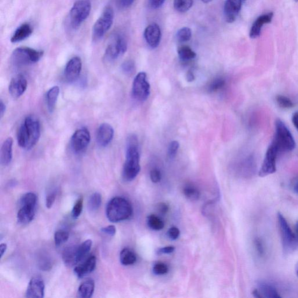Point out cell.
Here are the masks:
<instances>
[{
  "instance_id": "6da1fadb",
  "label": "cell",
  "mask_w": 298,
  "mask_h": 298,
  "mask_svg": "<svg viewBox=\"0 0 298 298\" xmlns=\"http://www.w3.org/2000/svg\"><path fill=\"white\" fill-rule=\"evenodd\" d=\"M41 135L40 123L35 116H30L25 118L20 126L17 140L20 147L30 150L39 141Z\"/></svg>"
},
{
  "instance_id": "7a4b0ae2",
  "label": "cell",
  "mask_w": 298,
  "mask_h": 298,
  "mask_svg": "<svg viewBox=\"0 0 298 298\" xmlns=\"http://www.w3.org/2000/svg\"><path fill=\"white\" fill-rule=\"evenodd\" d=\"M140 170L138 140L135 135L127 139L126 160L122 176L126 181H132L138 176Z\"/></svg>"
},
{
  "instance_id": "3957f363",
  "label": "cell",
  "mask_w": 298,
  "mask_h": 298,
  "mask_svg": "<svg viewBox=\"0 0 298 298\" xmlns=\"http://www.w3.org/2000/svg\"><path fill=\"white\" fill-rule=\"evenodd\" d=\"M133 209L130 203L124 198H114L109 202L106 215L112 223H118L130 218Z\"/></svg>"
},
{
  "instance_id": "277c9868",
  "label": "cell",
  "mask_w": 298,
  "mask_h": 298,
  "mask_svg": "<svg viewBox=\"0 0 298 298\" xmlns=\"http://www.w3.org/2000/svg\"><path fill=\"white\" fill-rule=\"evenodd\" d=\"M272 142L278 147L280 152H291L296 147L295 139L290 131L280 119L275 121L274 137Z\"/></svg>"
},
{
  "instance_id": "5b68a950",
  "label": "cell",
  "mask_w": 298,
  "mask_h": 298,
  "mask_svg": "<svg viewBox=\"0 0 298 298\" xmlns=\"http://www.w3.org/2000/svg\"><path fill=\"white\" fill-rule=\"evenodd\" d=\"M44 54V51L24 47L14 51L12 54V61L16 66H28L39 61Z\"/></svg>"
},
{
  "instance_id": "8992f818",
  "label": "cell",
  "mask_w": 298,
  "mask_h": 298,
  "mask_svg": "<svg viewBox=\"0 0 298 298\" xmlns=\"http://www.w3.org/2000/svg\"><path fill=\"white\" fill-rule=\"evenodd\" d=\"M92 4L87 0H79L74 3L70 12V21L71 27L78 28L90 14Z\"/></svg>"
},
{
  "instance_id": "52a82bcc",
  "label": "cell",
  "mask_w": 298,
  "mask_h": 298,
  "mask_svg": "<svg viewBox=\"0 0 298 298\" xmlns=\"http://www.w3.org/2000/svg\"><path fill=\"white\" fill-rule=\"evenodd\" d=\"M114 17L113 8L106 7L93 28V37L95 40H100L109 31L113 24Z\"/></svg>"
},
{
  "instance_id": "ba28073f",
  "label": "cell",
  "mask_w": 298,
  "mask_h": 298,
  "mask_svg": "<svg viewBox=\"0 0 298 298\" xmlns=\"http://www.w3.org/2000/svg\"><path fill=\"white\" fill-rule=\"evenodd\" d=\"M278 220L284 251L286 253L291 252L296 244L295 234L289 227L286 219L280 212L278 215Z\"/></svg>"
},
{
  "instance_id": "9c48e42d",
  "label": "cell",
  "mask_w": 298,
  "mask_h": 298,
  "mask_svg": "<svg viewBox=\"0 0 298 298\" xmlns=\"http://www.w3.org/2000/svg\"><path fill=\"white\" fill-rule=\"evenodd\" d=\"M279 153L278 147L272 142L267 148L261 168L259 170V176L260 177H267L276 172V159H278Z\"/></svg>"
},
{
  "instance_id": "30bf717a",
  "label": "cell",
  "mask_w": 298,
  "mask_h": 298,
  "mask_svg": "<svg viewBox=\"0 0 298 298\" xmlns=\"http://www.w3.org/2000/svg\"><path fill=\"white\" fill-rule=\"evenodd\" d=\"M133 96L140 101H145L151 93V87L145 72H141L136 76L133 85Z\"/></svg>"
},
{
  "instance_id": "8fae6325",
  "label": "cell",
  "mask_w": 298,
  "mask_h": 298,
  "mask_svg": "<svg viewBox=\"0 0 298 298\" xmlns=\"http://www.w3.org/2000/svg\"><path fill=\"white\" fill-rule=\"evenodd\" d=\"M127 48V41L125 38L118 35L115 37L112 44L106 48L105 57L108 61H114L124 54L126 52Z\"/></svg>"
},
{
  "instance_id": "7c38bea8",
  "label": "cell",
  "mask_w": 298,
  "mask_h": 298,
  "mask_svg": "<svg viewBox=\"0 0 298 298\" xmlns=\"http://www.w3.org/2000/svg\"><path fill=\"white\" fill-rule=\"evenodd\" d=\"M91 141V134L86 127L78 130L72 135L71 146L76 153H82L85 151Z\"/></svg>"
},
{
  "instance_id": "4fadbf2b",
  "label": "cell",
  "mask_w": 298,
  "mask_h": 298,
  "mask_svg": "<svg viewBox=\"0 0 298 298\" xmlns=\"http://www.w3.org/2000/svg\"><path fill=\"white\" fill-rule=\"evenodd\" d=\"M82 67L81 59L78 57H73L68 62L65 71V78L68 82H74L78 79Z\"/></svg>"
},
{
  "instance_id": "5bb4252c",
  "label": "cell",
  "mask_w": 298,
  "mask_h": 298,
  "mask_svg": "<svg viewBox=\"0 0 298 298\" xmlns=\"http://www.w3.org/2000/svg\"><path fill=\"white\" fill-rule=\"evenodd\" d=\"M28 82L23 75H18L11 80L8 88L10 95L15 99H18L26 91Z\"/></svg>"
},
{
  "instance_id": "9a60e30c",
  "label": "cell",
  "mask_w": 298,
  "mask_h": 298,
  "mask_svg": "<svg viewBox=\"0 0 298 298\" xmlns=\"http://www.w3.org/2000/svg\"><path fill=\"white\" fill-rule=\"evenodd\" d=\"M161 33L158 25L153 23L148 25L144 32V37L152 49H156L160 45Z\"/></svg>"
},
{
  "instance_id": "2e32d148",
  "label": "cell",
  "mask_w": 298,
  "mask_h": 298,
  "mask_svg": "<svg viewBox=\"0 0 298 298\" xmlns=\"http://www.w3.org/2000/svg\"><path fill=\"white\" fill-rule=\"evenodd\" d=\"M114 135V131L112 125L108 123H102L97 131V142L101 147L107 146L112 141Z\"/></svg>"
},
{
  "instance_id": "e0dca14e",
  "label": "cell",
  "mask_w": 298,
  "mask_h": 298,
  "mask_svg": "<svg viewBox=\"0 0 298 298\" xmlns=\"http://www.w3.org/2000/svg\"><path fill=\"white\" fill-rule=\"evenodd\" d=\"M242 0H226L224 7L225 20L228 23H232L237 18L242 7Z\"/></svg>"
},
{
  "instance_id": "ac0fdd59",
  "label": "cell",
  "mask_w": 298,
  "mask_h": 298,
  "mask_svg": "<svg viewBox=\"0 0 298 298\" xmlns=\"http://www.w3.org/2000/svg\"><path fill=\"white\" fill-rule=\"evenodd\" d=\"M45 289L44 281L39 278H33L30 281L25 296L30 298L44 297Z\"/></svg>"
},
{
  "instance_id": "d6986e66",
  "label": "cell",
  "mask_w": 298,
  "mask_h": 298,
  "mask_svg": "<svg viewBox=\"0 0 298 298\" xmlns=\"http://www.w3.org/2000/svg\"><path fill=\"white\" fill-rule=\"evenodd\" d=\"M20 204L21 207L17 214V220L20 224H29L31 222L35 216L36 204Z\"/></svg>"
},
{
  "instance_id": "ffe728a7",
  "label": "cell",
  "mask_w": 298,
  "mask_h": 298,
  "mask_svg": "<svg viewBox=\"0 0 298 298\" xmlns=\"http://www.w3.org/2000/svg\"><path fill=\"white\" fill-rule=\"evenodd\" d=\"M273 17V13L270 12L265 15L260 16L256 20L254 21L252 28L250 29L249 36L252 39H256L261 33L262 28L263 25L271 22Z\"/></svg>"
},
{
  "instance_id": "44dd1931",
  "label": "cell",
  "mask_w": 298,
  "mask_h": 298,
  "mask_svg": "<svg viewBox=\"0 0 298 298\" xmlns=\"http://www.w3.org/2000/svg\"><path fill=\"white\" fill-rule=\"evenodd\" d=\"M96 266V258L92 256L87 260V261L75 268L74 272L79 278H82L85 275L94 271Z\"/></svg>"
},
{
  "instance_id": "7402d4cb",
  "label": "cell",
  "mask_w": 298,
  "mask_h": 298,
  "mask_svg": "<svg viewBox=\"0 0 298 298\" xmlns=\"http://www.w3.org/2000/svg\"><path fill=\"white\" fill-rule=\"evenodd\" d=\"M12 145H13V139L11 137L7 139L3 144L1 148V156H0V160L3 165L7 166L11 162Z\"/></svg>"
},
{
  "instance_id": "603a6c76",
  "label": "cell",
  "mask_w": 298,
  "mask_h": 298,
  "mask_svg": "<svg viewBox=\"0 0 298 298\" xmlns=\"http://www.w3.org/2000/svg\"><path fill=\"white\" fill-rule=\"evenodd\" d=\"M33 33V29L31 25L25 23L21 25L16 29V31L11 37L12 42H18L22 41L29 37Z\"/></svg>"
},
{
  "instance_id": "cb8c5ba5",
  "label": "cell",
  "mask_w": 298,
  "mask_h": 298,
  "mask_svg": "<svg viewBox=\"0 0 298 298\" xmlns=\"http://www.w3.org/2000/svg\"><path fill=\"white\" fill-rule=\"evenodd\" d=\"M62 259L67 266L72 267L78 264V246L67 247L63 251Z\"/></svg>"
},
{
  "instance_id": "d4e9b609",
  "label": "cell",
  "mask_w": 298,
  "mask_h": 298,
  "mask_svg": "<svg viewBox=\"0 0 298 298\" xmlns=\"http://www.w3.org/2000/svg\"><path fill=\"white\" fill-rule=\"evenodd\" d=\"M258 287L257 290L261 297L279 298L282 297L273 285L269 283L260 282L258 284Z\"/></svg>"
},
{
  "instance_id": "484cf974",
  "label": "cell",
  "mask_w": 298,
  "mask_h": 298,
  "mask_svg": "<svg viewBox=\"0 0 298 298\" xmlns=\"http://www.w3.org/2000/svg\"><path fill=\"white\" fill-rule=\"evenodd\" d=\"M95 284L94 280L89 279L80 285L77 292V297L91 298L94 293Z\"/></svg>"
},
{
  "instance_id": "4316f807",
  "label": "cell",
  "mask_w": 298,
  "mask_h": 298,
  "mask_svg": "<svg viewBox=\"0 0 298 298\" xmlns=\"http://www.w3.org/2000/svg\"><path fill=\"white\" fill-rule=\"evenodd\" d=\"M59 93V88L55 86L51 88L47 93V105L50 113H53L56 106Z\"/></svg>"
},
{
  "instance_id": "83f0119b",
  "label": "cell",
  "mask_w": 298,
  "mask_h": 298,
  "mask_svg": "<svg viewBox=\"0 0 298 298\" xmlns=\"http://www.w3.org/2000/svg\"><path fill=\"white\" fill-rule=\"evenodd\" d=\"M137 258L133 250L129 248L123 249L120 253V262L124 266L133 265L136 262Z\"/></svg>"
},
{
  "instance_id": "f1b7e54d",
  "label": "cell",
  "mask_w": 298,
  "mask_h": 298,
  "mask_svg": "<svg viewBox=\"0 0 298 298\" xmlns=\"http://www.w3.org/2000/svg\"><path fill=\"white\" fill-rule=\"evenodd\" d=\"M178 54L181 60L188 61L197 57V54L189 46H182L178 49Z\"/></svg>"
},
{
  "instance_id": "f546056e",
  "label": "cell",
  "mask_w": 298,
  "mask_h": 298,
  "mask_svg": "<svg viewBox=\"0 0 298 298\" xmlns=\"http://www.w3.org/2000/svg\"><path fill=\"white\" fill-rule=\"evenodd\" d=\"M147 223L148 227L153 230L160 231L164 227V221L156 215L149 216L147 217Z\"/></svg>"
},
{
  "instance_id": "4dcf8cb0",
  "label": "cell",
  "mask_w": 298,
  "mask_h": 298,
  "mask_svg": "<svg viewBox=\"0 0 298 298\" xmlns=\"http://www.w3.org/2000/svg\"><path fill=\"white\" fill-rule=\"evenodd\" d=\"M193 0H174V7L181 13H184L193 6Z\"/></svg>"
},
{
  "instance_id": "1f68e13d",
  "label": "cell",
  "mask_w": 298,
  "mask_h": 298,
  "mask_svg": "<svg viewBox=\"0 0 298 298\" xmlns=\"http://www.w3.org/2000/svg\"><path fill=\"white\" fill-rule=\"evenodd\" d=\"M92 246V241L88 240L83 242L82 244L78 246V261L81 262L87 256L89 251L91 250Z\"/></svg>"
},
{
  "instance_id": "d6a6232c",
  "label": "cell",
  "mask_w": 298,
  "mask_h": 298,
  "mask_svg": "<svg viewBox=\"0 0 298 298\" xmlns=\"http://www.w3.org/2000/svg\"><path fill=\"white\" fill-rule=\"evenodd\" d=\"M102 203L101 196L99 193H95L91 196L89 199L88 208L92 211H97Z\"/></svg>"
},
{
  "instance_id": "836d02e7",
  "label": "cell",
  "mask_w": 298,
  "mask_h": 298,
  "mask_svg": "<svg viewBox=\"0 0 298 298\" xmlns=\"http://www.w3.org/2000/svg\"><path fill=\"white\" fill-rule=\"evenodd\" d=\"M184 194L190 201H197L200 197V193L195 186L188 185L184 187Z\"/></svg>"
},
{
  "instance_id": "e575fe53",
  "label": "cell",
  "mask_w": 298,
  "mask_h": 298,
  "mask_svg": "<svg viewBox=\"0 0 298 298\" xmlns=\"http://www.w3.org/2000/svg\"><path fill=\"white\" fill-rule=\"evenodd\" d=\"M191 37V29L188 27H184L178 31L177 33V39L178 41L185 42L189 41Z\"/></svg>"
},
{
  "instance_id": "d590c367",
  "label": "cell",
  "mask_w": 298,
  "mask_h": 298,
  "mask_svg": "<svg viewBox=\"0 0 298 298\" xmlns=\"http://www.w3.org/2000/svg\"><path fill=\"white\" fill-rule=\"evenodd\" d=\"M275 100L279 107L283 109H290L294 105L290 99L283 95L276 96Z\"/></svg>"
},
{
  "instance_id": "8d00e7d4",
  "label": "cell",
  "mask_w": 298,
  "mask_h": 298,
  "mask_svg": "<svg viewBox=\"0 0 298 298\" xmlns=\"http://www.w3.org/2000/svg\"><path fill=\"white\" fill-rule=\"evenodd\" d=\"M69 232L65 230H58L54 234V242L55 245L59 246L66 242L69 238Z\"/></svg>"
},
{
  "instance_id": "74e56055",
  "label": "cell",
  "mask_w": 298,
  "mask_h": 298,
  "mask_svg": "<svg viewBox=\"0 0 298 298\" xmlns=\"http://www.w3.org/2000/svg\"><path fill=\"white\" fill-rule=\"evenodd\" d=\"M225 84V80L222 78H216L212 80L208 87V90L215 92L220 90Z\"/></svg>"
},
{
  "instance_id": "f35d334b",
  "label": "cell",
  "mask_w": 298,
  "mask_h": 298,
  "mask_svg": "<svg viewBox=\"0 0 298 298\" xmlns=\"http://www.w3.org/2000/svg\"><path fill=\"white\" fill-rule=\"evenodd\" d=\"M83 198H79L76 201L72 211V216L74 219H77L81 215L83 209Z\"/></svg>"
},
{
  "instance_id": "ab89813d",
  "label": "cell",
  "mask_w": 298,
  "mask_h": 298,
  "mask_svg": "<svg viewBox=\"0 0 298 298\" xmlns=\"http://www.w3.org/2000/svg\"><path fill=\"white\" fill-rule=\"evenodd\" d=\"M122 70L127 75L133 74L135 70L134 62L133 60H127L123 62Z\"/></svg>"
},
{
  "instance_id": "60d3db41",
  "label": "cell",
  "mask_w": 298,
  "mask_h": 298,
  "mask_svg": "<svg viewBox=\"0 0 298 298\" xmlns=\"http://www.w3.org/2000/svg\"><path fill=\"white\" fill-rule=\"evenodd\" d=\"M153 271L156 275H164L167 273L168 268L165 264L160 262L156 263L153 267Z\"/></svg>"
},
{
  "instance_id": "b9f144b4",
  "label": "cell",
  "mask_w": 298,
  "mask_h": 298,
  "mask_svg": "<svg viewBox=\"0 0 298 298\" xmlns=\"http://www.w3.org/2000/svg\"><path fill=\"white\" fill-rule=\"evenodd\" d=\"M179 147H180V143L176 140H174L170 143L168 150V154L170 159H173L176 157Z\"/></svg>"
},
{
  "instance_id": "7bdbcfd3",
  "label": "cell",
  "mask_w": 298,
  "mask_h": 298,
  "mask_svg": "<svg viewBox=\"0 0 298 298\" xmlns=\"http://www.w3.org/2000/svg\"><path fill=\"white\" fill-rule=\"evenodd\" d=\"M151 181L153 183H158L161 180V174L159 169H153L150 174Z\"/></svg>"
},
{
  "instance_id": "ee69618b",
  "label": "cell",
  "mask_w": 298,
  "mask_h": 298,
  "mask_svg": "<svg viewBox=\"0 0 298 298\" xmlns=\"http://www.w3.org/2000/svg\"><path fill=\"white\" fill-rule=\"evenodd\" d=\"M168 236L172 240H176L180 236V231L176 227H172L168 231Z\"/></svg>"
},
{
  "instance_id": "f6af8a7d",
  "label": "cell",
  "mask_w": 298,
  "mask_h": 298,
  "mask_svg": "<svg viewBox=\"0 0 298 298\" xmlns=\"http://www.w3.org/2000/svg\"><path fill=\"white\" fill-rule=\"evenodd\" d=\"M102 232L106 235L113 237L116 233V228L113 225H109L108 227L102 228L101 229Z\"/></svg>"
},
{
  "instance_id": "bcb514c9",
  "label": "cell",
  "mask_w": 298,
  "mask_h": 298,
  "mask_svg": "<svg viewBox=\"0 0 298 298\" xmlns=\"http://www.w3.org/2000/svg\"><path fill=\"white\" fill-rule=\"evenodd\" d=\"M165 0H148L149 6L153 9H158L163 5Z\"/></svg>"
},
{
  "instance_id": "7dc6e473",
  "label": "cell",
  "mask_w": 298,
  "mask_h": 298,
  "mask_svg": "<svg viewBox=\"0 0 298 298\" xmlns=\"http://www.w3.org/2000/svg\"><path fill=\"white\" fill-rule=\"evenodd\" d=\"M135 0H117L118 6L121 8H127L133 5Z\"/></svg>"
},
{
  "instance_id": "c3c4849f",
  "label": "cell",
  "mask_w": 298,
  "mask_h": 298,
  "mask_svg": "<svg viewBox=\"0 0 298 298\" xmlns=\"http://www.w3.org/2000/svg\"><path fill=\"white\" fill-rule=\"evenodd\" d=\"M55 198H56V196H55L54 193L50 194L48 196V197L46 198V202L47 207L48 208L52 207L55 201Z\"/></svg>"
},
{
  "instance_id": "681fc988",
  "label": "cell",
  "mask_w": 298,
  "mask_h": 298,
  "mask_svg": "<svg viewBox=\"0 0 298 298\" xmlns=\"http://www.w3.org/2000/svg\"><path fill=\"white\" fill-rule=\"evenodd\" d=\"M175 250V248L173 246H168L164 247L163 248L160 249L157 251V253L159 254H170L174 252Z\"/></svg>"
},
{
  "instance_id": "f907efd6",
  "label": "cell",
  "mask_w": 298,
  "mask_h": 298,
  "mask_svg": "<svg viewBox=\"0 0 298 298\" xmlns=\"http://www.w3.org/2000/svg\"><path fill=\"white\" fill-rule=\"evenodd\" d=\"M255 245H256V248L258 253L260 255H263L264 252H264L265 250H264L263 244L261 240L259 239L257 240L256 242H255Z\"/></svg>"
},
{
  "instance_id": "816d5d0a",
  "label": "cell",
  "mask_w": 298,
  "mask_h": 298,
  "mask_svg": "<svg viewBox=\"0 0 298 298\" xmlns=\"http://www.w3.org/2000/svg\"><path fill=\"white\" fill-rule=\"evenodd\" d=\"M158 210L161 212V214H165L168 211V207L167 204L161 203L158 206Z\"/></svg>"
},
{
  "instance_id": "f5cc1de1",
  "label": "cell",
  "mask_w": 298,
  "mask_h": 298,
  "mask_svg": "<svg viewBox=\"0 0 298 298\" xmlns=\"http://www.w3.org/2000/svg\"><path fill=\"white\" fill-rule=\"evenodd\" d=\"M292 189L293 193L298 196V177L292 182Z\"/></svg>"
},
{
  "instance_id": "db71d44e",
  "label": "cell",
  "mask_w": 298,
  "mask_h": 298,
  "mask_svg": "<svg viewBox=\"0 0 298 298\" xmlns=\"http://www.w3.org/2000/svg\"><path fill=\"white\" fill-rule=\"evenodd\" d=\"M292 123L298 131V112L293 114L292 118Z\"/></svg>"
},
{
  "instance_id": "11a10c76",
  "label": "cell",
  "mask_w": 298,
  "mask_h": 298,
  "mask_svg": "<svg viewBox=\"0 0 298 298\" xmlns=\"http://www.w3.org/2000/svg\"><path fill=\"white\" fill-rule=\"evenodd\" d=\"M6 105L1 101L0 102V116H1V118H2L4 116V113L6 112Z\"/></svg>"
},
{
  "instance_id": "9f6ffc18",
  "label": "cell",
  "mask_w": 298,
  "mask_h": 298,
  "mask_svg": "<svg viewBox=\"0 0 298 298\" xmlns=\"http://www.w3.org/2000/svg\"><path fill=\"white\" fill-rule=\"evenodd\" d=\"M186 79L188 82H193L195 80V75L193 72L191 71H188L186 75Z\"/></svg>"
},
{
  "instance_id": "6f0895ef",
  "label": "cell",
  "mask_w": 298,
  "mask_h": 298,
  "mask_svg": "<svg viewBox=\"0 0 298 298\" xmlns=\"http://www.w3.org/2000/svg\"><path fill=\"white\" fill-rule=\"evenodd\" d=\"M7 249V245L6 244H2L0 245V254H1V258H3L4 253H6Z\"/></svg>"
},
{
  "instance_id": "680465c9",
  "label": "cell",
  "mask_w": 298,
  "mask_h": 298,
  "mask_svg": "<svg viewBox=\"0 0 298 298\" xmlns=\"http://www.w3.org/2000/svg\"><path fill=\"white\" fill-rule=\"evenodd\" d=\"M295 228H296V232L297 233V236H298V220H297Z\"/></svg>"
},
{
  "instance_id": "91938a15",
  "label": "cell",
  "mask_w": 298,
  "mask_h": 298,
  "mask_svg": "<svg viewBox=\"0 0 298 298\" xmlns=\"http://www.w3.org/2000/svg\"><path fill=\"white\" fill-rule=\"evenodd\" d=\"M204 3H208L212 1V0H202Z\"/></svg>"
},
{
  "instance_id": "94428289",
  "label": "cell",
  "mask_w": 298,
  "mask_h": 298,
  "mask_svg": "<svg viewBox=\"0 0 298 298\" xmlns=\"http://www.w3.org/2000/svg\"><path fill=\"white\" fill-rule=\"evenodd\" d=\"M296 274L298 276V262H297L296 268Z\"/></svg>"
},
{
  "instance_id": "6125c7cd",
  "label": "cell",
  "mask_w": 298,
  "mask_h": 298,
  "mask_svg": "<svg viewBox=\"0 0 298 298\" xmlns=\"http://www.w3.org/2000/svg\"><path fill=\"white\" fill-rule=\"evenodd\" d=\"M242 2L246 1V0H242Z\"/></svg>"
},
{
  "instance_id": "be15d7a7",
  "label": "cell",
  "mask_w": 298,
  "mask_h": 298,
  "mask_svg": "<svg viewBox=\"0 0 298 298\" xmlns=\"http://www.w3.org/2000/svg\"><path fill=\"white\" fill-rule=\"evenodd\" d=\"M294 1L297 2H298V0H294Z\"/></svg>"
}]
</instances>
